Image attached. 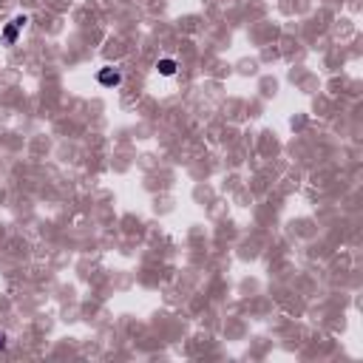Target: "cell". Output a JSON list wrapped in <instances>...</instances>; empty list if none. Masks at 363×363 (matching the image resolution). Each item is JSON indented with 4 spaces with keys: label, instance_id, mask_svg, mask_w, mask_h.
Here are the masks:
<instances>
[{
    "label": "cell",
    "instance_id": "obj_3",
    "mask_svg": "<svg viewBox=\"0 0 363 363\" xmlns=\"http://www.w3.org/2000/svg\"><path fill=\"white\" fill-rule=\"evenodd\" d=\"M159 74H165V77H173L176 74V63L173 60H159Z\"/></svg>",
    "mask_w": 363,
    "mask_h": 363
},
{
    "label": "cell",
    "instance_id": "obj_2",
    "mask_svg": "<svg viewBox=\"0 0 363 363\" xmlns=\"http://www.w3.org/2000/svg\"><path fill=\"white\" fill-rule=\"evenodd\" d=\"M23 26H26V17H14V20H11V26L6 29V32H3V37H6L9 43H14V37H17V29H23Z\"/></svg>",
    "mask_w": 363,
    "mask_h": 363
},
{
    "label": "cell",
    "instance_id": "obj_1",
    "mask_svg": "<svg viewBox=\"0 0 363 363\" xmlns=\"http://www.w3.org/2000/svg\"><path fill=\"white\" fill-rule=\"evenodd\" d=\"M119 71H113V68H105V71H100V82L102 85H119Z\"/></svg>",
    "mask_w": 363,
    "mask_h": 363
}]
</instances>
